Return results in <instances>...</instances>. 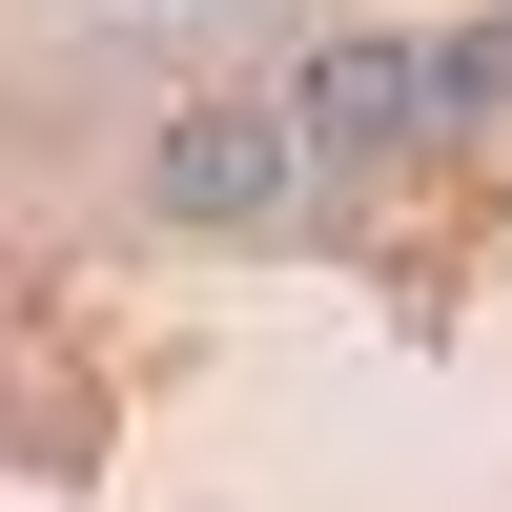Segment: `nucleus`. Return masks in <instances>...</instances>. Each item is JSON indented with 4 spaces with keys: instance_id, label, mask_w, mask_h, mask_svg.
<instances>
[{
    "instance_id": "f257e3e1",
    "label": "nucleus",
    "mask_w": 512,
    "mask_h": 512,
    "mask_svg": "<svg viewBox=\"0 0 512 512\" xmlns=\"http://www.w3.org/2000/svg\"><path fill=\"white\" fill-rule=\"evenodd\" d=\"M287 144H308V164H390V144H431V21H349V41H308V62H287Z\"/></svg>"
},
{
    "instance_id": "f03ea898",
    "label": "nucleus",
    "mask_w": 512,
    "mask_h": 512,
    "mask_svg": "<svg viewBox=\"0 0 512 512\" xmlns=\"http://www.w3.org/2000/svg\"><path fill=\"white\" fill-rule=\"evenodd\" d=\"M287 185H308L287 103H185L144 144V205H164V226H287Z\"/></svg>"
},
{
    "instance_id": "7ed1b4c3",
    "label": "nucleus",
    "mask_w": 512,
    "mask_h": 512,
    "mask_svg": "<svg viewBox=\"0 0 512 512\" xmlns=\"http://www.w3.org/2000/svg\"><path fill=\"white\" fill-rule=\"evenodd\" d=\"M451 123H512V21H431V144Z\"/></svg>"
}]
</instances>
